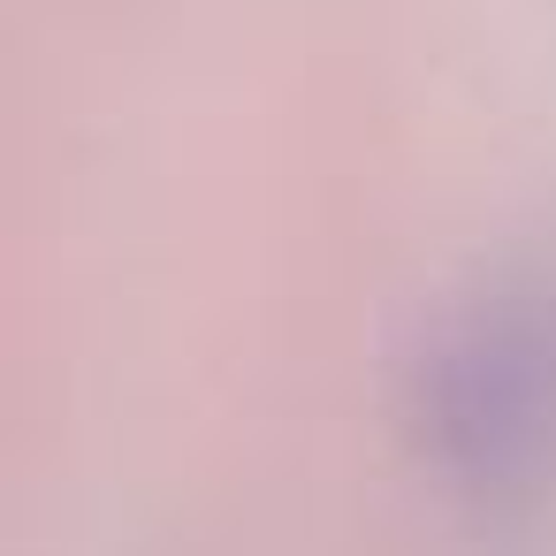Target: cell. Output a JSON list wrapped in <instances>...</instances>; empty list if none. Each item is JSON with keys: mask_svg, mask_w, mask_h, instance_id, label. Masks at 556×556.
Masks as SVG:
<instances>
[{"mask_svg": "<svg viewBox=\"0 0 556 556\" xmlns=\"http://www.w3.org/2000/svg\"><path fill=\"white\" fill-rule=\"evenodd\" d=\"M412 427L488 510L556 488V260H518L442 313L412 366Z\"/></svg>", "mask_w": 556, "mask_h": 556, "instance_id": "cell-1", "label": "cell"}]
</instances>
